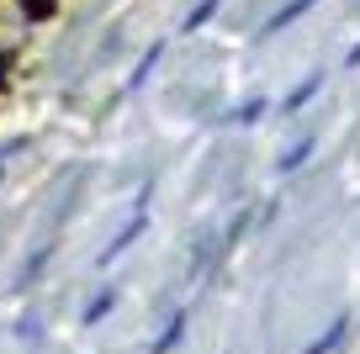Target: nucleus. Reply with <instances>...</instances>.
<instances>
[{"instance_id": "obj_1", "label": "nucleus", "mask_w": 360, "mask_h": 354, "mask_svg": "<svg viewBox=\"0 0 360 354\" xmlns=\"http://www.w3.org/2000/svg\"><path fill=\"white\" fill-rule=\"evenodd\" d=\"M345 333H349V317H339L334 328H328V333H323V339H318V343H307L302 354H334L339 343H345Z\"/></svg>"}, {"instance_id": "obj_2", "label": "nucleus", "mask_w": 360, "mask_h": 354, "mask_svg": "<svg viewBox=\"0 0 360 354\" xmlns=\"http://www.w3.org/2000/svg\"><path fill=\"white\" fill-rule=\"evenodd\" d=\"M138 232H143V211H138V217H133V222H127V228H122V232H117V238H112V249H106V254H101V265H112V259L122 254L127 244H133Z\"/></svg>"}, {"instance_id": "obj_3", "label": "nucleus", "mask_w": 360, "mask_h": 354, "mask_svg": "<svg viewBox=\"0 0 360 354\" xmlns=\"http://www.w3.org/2000/svg\"><path fill=\"white\" fill-rule=\"evenodd\" d=\"M307 6H313V0H292V6H281V11H276V16H270V22H265V32H281V27H292L297 16L307 11Z\"/></svg>"}, {"instance_id": "obj_4", "label": "nucleus", "mask_w": 360, "mask_h": 354, "mask_svg": "<svg viewBox=\"0 0 360 354\" xmlns=\"http://www.w3.org/2000/svg\"><path fill=\"white\" fill-rule=\"evenodd\" d=\"M307 154H313V138H302V143H292V148H286L281 159H276V164H281V175H292V169H302V159H307Z\"/></svg>"}, {"instance_id": "obj_5", "label": "nucleus", "mask_w": 360, "mask_h": 354, "mask_svg": "<svg viewBox=\"0 0 360 354\" xmlns=\"http://www.w3.org/2000/svg\"><path fill=\"white\" fill-rule=\"evenodd\" d=\"M180 328H186V312H175V317H169V328H165V333H159V339H154V354L175 349V343H180Z\"/></svg>"}, {"instance_id": "obj_6", "label": "nucleus", "mask_w": 360, "mask_h": 354, "mask_svg": "<svg viewBox=\"0 0 360 354\" xmlns=\"http://www.w3.org/2000/svg\"><path fill=\"white\" fill-rule=\"evenodd\" d=\"M318 85H323V74H313V79H307V85H297V90H292V100H286V111H302L307 100L318 96Z\"/></svg>"}, {"instance_id": "obj_7", "label": "nucleus", "mask_w": 360, "mask_h": 354, "mask_svg": "<svg viewBox=\"0 0 360 354\" xmlns=\"http://www.w3.org/2000/svg\"><path fill=\"white\" fill-rule=\"evenodd\" d=\"M212 11H217V0H202V6H196V11L180 22V32H196V27H207V22H212Z\"/></svg>"}, {"instance_id": "obj_8", "label": "nucleus", "mask_w": 360, "mask_h": 354, "mask_svg": "<svg viewBox=\"0 0 360 354\" xmlns=\"http://www.w3.org/2000/svg\"><path fill=\"white\" fill-rule=\"evenodd\" d=\"M112 307H117V291H101V296L90 301V312H85V322H101V317H106V312H112Z\"/></svg>"}, {"instance_id": "obj_9", "label": "nucleus", "mask_w": 360, "mask_h": 354, "mask_svg": "<svg viewBox=\"0 0 360 354\" xmlns=\"http://www.w3.org/2000/svg\"><path fill=\"white\" fill-rule=\"evenodd\" d=\"M159 53H165V48H159V43H154V48H148V53H143V64H138V74H133V79H127V85H133V90H138V85H143V79H148V74H154V64H159Z\"/></svg>"}, {"instance_id": "obj_10", "label": "nucleus", "mask_w": 360, "mask_h": 354, "mask_svg": "<svg viewBox=\"0 0 360 354\" xmlns=\"http://www.w3.org/2000/svg\"><path fill=\"white\" fill-rule=\"evenodd\" d=\"M265 117V100H244V106L233 111V122H259Z\"/></svg>"}, {"instance_id": "obj_11", "label": "nucleus", "mask_w": 360, "mask_h": 354, "mask_svg": "<svg viewBox=\"0 0 360 354\" xmlns=\"http://www.w3.org/2000/svg\"><path fill=\"white\" fill-rule=\"evenodd\" d=\"M6 154H11V148H0V175H6Z\"/></svg>"}]
</instances>
